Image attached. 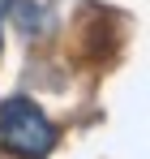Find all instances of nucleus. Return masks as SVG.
Returning a JSON list of instances; mask_svg holds the SVG:
<instances>
[{
    "mask_svg": "<svg viewBox=\"0 0 150 159\" xmlns=\"http://www.w3.org/2000/svg\"><path fill=\"white\" fill-rule=\"evenodd\" d=\"M0 146L17 159H43L56 146V129L30 99L13 95L0 103Z\"/></svg>",
    "mask_w": 150,
    "mask_h": 159,
    "instance_id": "obj_1",
    "label": "nucleus"
}]
</instances>
